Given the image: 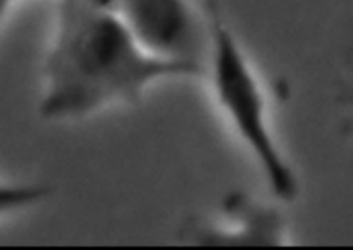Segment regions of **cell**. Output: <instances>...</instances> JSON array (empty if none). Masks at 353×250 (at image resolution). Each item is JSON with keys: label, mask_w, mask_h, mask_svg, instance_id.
<instances>
[{"label": "cell", "mask_w": 353, "mask_h": 250, "mask_svg": "<svg viewBox=\"0 0 353 250\" xmlns=\"http://www.w3.org/2000/svg\"><path fill=\"white\" fill-rule=\"evenodd\" d=\"M52 189L43 183L0 180V221L43 204Z\"/></svg>", "instance_id": "5b68a950"}, {"label": "cell", "mask_w": 353, "mask_h": 250, "mask_svg": "<svg viewBox=\"0 0 353 250\" xmlns=\"http://www.w3.org/2000/svg\"><path fill=\"white\" fill-rule=\"evenodd\" d=\"M203 69L145 50L103 0H59L40 69L37 113L72 124L137 106L159 83L202 79Z\"/></svg>", "instance_id": "6da1fadb"}, {"label": "cell", "mask_w": 353, "mask_h": 250, "mask_svg": "<svg viewBox=\"0 0 353 250\" xmlns=\"http://www.w3.org/2000/svg\"><path fill=\"white\" fill-rule=\"evenodd\" d=\"M152 55L203 69L207 16L193 0H103Z\"/></svg>", "instance_id": "3957f363"}, {"label": "cell", "mask_w": 353, "mask_h": 250, "mask_svg": "<svg viewBox=\"0 0 353 250\" xmlns=\"http://www.w3.org/2000/svg\"><path fill=\"white\" fill-rule=\"evenodd\" d=\"M16 2H21V0H16Z\"/></svg>", "instance_id": "52a82bcc"}, {"label": "cell", "mask_w": 353, "mask_h": 250, "mask_svg": "<svg viewBox=\"0 0 353 250\" xmlns=\"http://www.w3.org/2000/svg\"><path fill=\"white\" fill-rule=\"evenodd\" d=\"M283 207L243 192L228 193L216 216L190 221L183 235L195 245H288L292 233Z\"/></svg>", "instance_id": "277c9868"}, {"label": "cell", "mask_w": 353, "mask_h": 250, "mask_svg": "<svg viewBox=\"0 0 353 250\" xmlns=\"http://www.w3.org/2000/svg\"><path fill=\"white\" fill-rule=\"evenodd\" d=\"M203 81L216 109L264 178L276 202L288 206L300 195V178L271 119V102L261 73L219 7L209 3Z\"/></svg>", "instance_id": "7a4b0ae2"}, {"label": "cell", "mask_w": 353, "mask_h": 250, "mask_svg": "<svg viewBox=\"0 0 353 250\" xmlns=\"http://www.w3.org/2000/svg\"><path fill=\"white\" fill-rule=\"evenodd\" d=\"M16 0H0V30H2L7 16H9L10 10H12V7L16 6Z\"/></svg>", "instance_id": "8992f818"}]
</instances>
